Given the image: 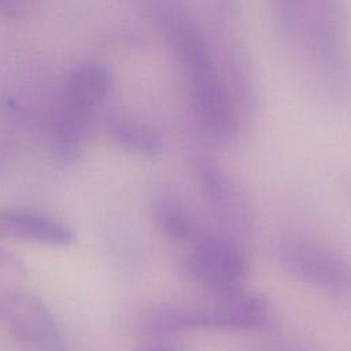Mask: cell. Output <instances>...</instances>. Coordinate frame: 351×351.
I'll list each match as a JSON object with an SVG mask.
<instances>
[{"label":"cell","mask_w":351,"mask_h":351,"mask_svg":"<svg viewBox=\"0 0 351 351\" xmlns=\"http://www.w3.org/2000/svg\"><path fill=\"white\" fill-rule=\"evenodd\" d=\"M0 237L49 245H69L74 240V233L63 222L47 215L0 210Z\"/></svg>","instance_id":"ba28073f"},{"label":"cell","mask_w":351,"mask_h":351,"mask_svg":"<svg viewBox=\"0 0 351 351\" xmlns=\"http://www.w3.org/2000/svg\"><path fill=\"white\" fill-rule=\"evenodd\" d=\"M298 1L299 0H277V10L282 25L288 26L293 21Z\"/></svg>","instance_id":"4fadbf2b"},{"label":"cell","mask_w":351,"mask_h":351,"mask_svg":"<svg viewBox=\"0 0 351 351\" xmlns=\"http://www.w3.org/2000/svg\"><path fill=\"white\" fill-rule=\"evenodd\" d=\"M184 276L211 293L241 289L248 261L240 244L228 236L197 240L181 263Z\"/></svg>","instance_id":"3957f363"},{"label":"cell","mask_w":351,"mask_h":351,"mask_svg":"<svg viewBox=\"0 0 351 351\" xmlns=\"http://www.w3.org/2000/svg\"><path fill=\"white\" fill-rule=\"evenodd\" d=\"M136 351H178V350L170 344H152V346L141 347Z\"/></svg>","instance_id":"9a60e30c"},{"label":"cell","mask_w":351,"mask_h":351,"mask_svg":"<svg viewBox=\"0 0 351 351\" xmlns=\"http://www.w3.org/2000/svg\"><path fill=\"white\" fill-rule=\"evenodd\" d=\"M0 321L16 339L44 344L55 335V322L45 306L27 292L0 295Z\"/></svg>","instance_id":"8992f818"},{"label":"cell","mask_w":351,"mask_h":351,"mask_svg":"<svg viewBox=\"0 0 351 351\" xmlns=\"http://www.w3.org/2000/svg\"><path fill=\"white\" fill-rule=\"evenodd\" d=\"M111 73L106 64L86 60L77 64L67 75L64 99L70 112L84 115L96 108L110 93Z\"/></svg>","instance_id":"52a82bcc"},{"label":"cell","mask_w":351,"mask_h":351,"mask_svg":"<svg viewBox=\"0 0 351 351\" xmlns=\"http://www.w3.org/2000/svg\"><path fill=\"white\" fill-rule=\"evenodd\" d=\"M262 351H313L310 346L299 339H278L267 343Z\"/></svg>","instance_id":"7c38bea8"},{"label":"cell","mask_w":351,"mask_h":351,"mask_svg":"<svg viewBox=\"0 0 351 351\" xmlns=\"http://www.w3.org/2000/svg\"><path fill=\"white\" fill-rule=\"evenodd\" d=\"M152 215L159 230L173 241H189L196 234L195 217L176 195H160L154 203Z\"/></svg>","instance_id":"9c48e42d"},{"label":"cell","mask_w":351,"mask_h":351,"mask_svg":"<svg viewBox=\"0 0 351 351\" xmlns=\"http://www.w3.org/2000/svg\"><path fill=\"white\" fill-rule=\"evenodd\" d=\"M16 265H18V261L14 258V255L0 247V267H4V266L14 267Z\"/></svg>","instance_id":"5bb4252c"},{"label":"cell","mask_w":351,"mask_h":351,"mask_svg":"<svg viewBox=\"0 0 351 351\" xmlns=\"http://www.w3.org/2000/svg\"><path fill=\"white\" fill-rule=\"evenodd\" d=\"M199 304H163L148 310L138 321L145 335H170L186 329L255 330L267 325L269 304L265 298L241 289L213 293Z\"/></svg>","instance_id":"7a4b0ae2"},{"label":"cell","mask_w":351,"mask_h":351,"mask_svg":"<svg viewBox=\"0 0 351 351\" xmlns=\"http://www.w3.org/2000/svg\"><path fill=\"white\" fill-rule=\"evenodd\" d=\"M30 0H0V16L21 19L29 11Z\"/></svg>","instance_id":"8fae6325"},{"label":"cell","mask_w":351,"mask_h":351,"mask_svg":"<svg viewBox=\"0 0 351 351\" xmlns=\"http://www.w3.org/2000/svg\"><path fill=\"white\" fill-rule=\"evenodd\" d=\"M200 192L215 217L234 229L250 223V204L240 185L218 165L200 159L195 165Z\"/></svg>","instance_id":"5b68a950"},{"label":"cell","mask_w":351,"mask_h":351,"mask_svg":"<svg viewBox=\"0 0 351 351\" xmlns=\"http://www.w3.org/2000/svg\"><path fill=\"white\" fill-rule=\"evenodd\" d=\"M108 133L119 147L138 155L154 156L162 147L156 132L134 121L112 119L108 122Z\"/></svg>","instance_id":"30bf717a"},{"label":"cell","mask_w":351,"mask_h":351,"mask_svg":"<svg viewBox=\"0 0 351 351\" xmlns=\"http://www.w3.org/2000/svg\"><path fill=\"white\" fill-rule=\"evenodd\" d=\"M165 26L174 48L184 59L193 85V96L199 119L206 132L219 140L229 141L237 133V117L222 93L208 51L191 16L177 4H166L160 10Z\"/></svg>","instance_id":"6da1fadb"},{"label":"cell","mask_w":351,"mask_h":351,"mask_svg":"<svg viewBox=\"0 0 351 351\" xmlns=\"http://www.w3.org/2000/svg\"><path fill=\"white\" fill-rule=\"evenodd\" d=\"M278 261L291 277L310 287L332 292L351 288V263L313 241L284 240L278 247Z\"/></svg>","instance_id":"277c9868"}]
</instances>
